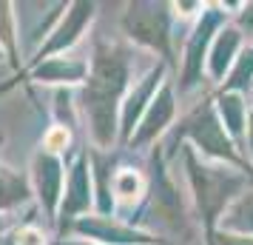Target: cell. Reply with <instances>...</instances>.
I'll list each match as a JSON object with an SVG mask.
<instances>
[{
    "mask_svg": "<svg viewBox=\"0 0 253 245\" xmlns=\"http://www.w3.org/2000/svg\"><path fill=\"white\" fill-rule=\"evenodd\" d=\"M88 77L80 89V111L88 123L91 148L114 151L120 143V111L131 92V49L97 37L88 54Z\"/></svg>",
    "mask_w": 253,
    "mask_h": 245,
    "instance_id": "obj_1",
    "label": "cell"
},
{
    "mask_svg": "<svg viewBox=\"0 0 253 245\" xmlns=\"http://www.w3.org/2000/svg\"><path fill=\"white\" fill-rule=\"evenodd\" d=\"M182 163L196 211H199V222L205 231V245H213L216 222H222L233 199L253 188V174L225 163H211L205 157H199L191 146H182Z\"/></svg>",
    "mask_w": 253,
    "mask_h": 245,
    "instance_id": "obj_2",
    "label": "cell"
},
{
    "mask_svg": "<svg viewBox=\"0 0 253 245\" xmlns=\"http://www.w3.org/2000/svg\"><path fill=\"white\" fill-rule=\"evenodd\" d=\"M185 140L191 143L194 151H199V157H205L211 163H225V165H233V168H242V171H251L253 174V168H251V163L245 160L242 148H236V143L230 140V134L225 131V126H222V120H219V114H216V105H213L211 97L199 100V103L165 134L162 146H157V148L162 151L165 160H171L173 154H176V146L182 148Z\"/></svg>",
    "mask_w": 253,
    "mask_h": 245,
    "instance_id": "obj_3",
    "label": "cell"
},
{
    "mask_svg": "<svg viewBox=\"0 0 253 245\" xmlns=\"http://www.w3.org/2000/svg\"><path fill=\"white\" fill-rule=\"evenodd\" d=\"M120 29L131 43L148 49L165 66L173 63L171 6L168 3H128L123 20H120Z\"/></svg>",
    "mask_w": 253,
    "mask_h": 245,
    "instance_id": "obj_4",
    "label": "cell"
},
{
    "mask_svg": "<svg viewBox=\"0 0 253 245\" xmlns=\"http://www.w3.org/2000/svg\"><path fill=\"white\" fill-rule=\"evenodd\" d=\"M225 23H228V17H225V12H219V6H205L199 12V20H196L194 32L188 35V43H185L182 69H179V92L182 94L202 86L211 43H213V37L219 35V29Z\"/></svg>",
    "mask_w": 253,
    "mask_h": 245,
    "instance_id": "obj_5",
    "label": "cell"
},
{
    "mask_svg": "<svg viewBox=\"0 0 253 245\" xmlns=\"http://www.w3.org/2000/svg\"><path fill=\"white\" fill-rule=\"evenodd\" d=\"M66 174H69V165L60 154L46 151V148H37L32 154L29 183H32V191L40 202V211H43L46 222L54 225V228H57L60 202H63V191H66Z\"/></svg>",
    "mask_w": 253,
    "mask_h": 245,
    "instance_id": "obj_6",
    "label": "cell"
},
{
    "mask_svg": "<svg viewBox=\"0 0 253 245\" xmlns=\"http://www.w3.org/2000/svg\"><path fill=\"white\" fill-rule=\"evenodd\" d=\"M69 234L80 237L83 243L94 245H168L154 231L131 225L123 217H103V214H85L69 228Z\"/></svg>",
    "mask_w": 253,
    "mask_h": 245,
    "instance_id": "obj_7",
    "label": "cell"
},
{
    "mask_svg": "<svg viewBox=\"0 0 253 245\" xmlns=\"http://www.w3.org/2000/svg\"><path fill=\"white\" fill-rule=\"evenodd\" d=\"M94 199L97 197H94L91 160H88V148H85L74 157V163L69 165V174H66V191H63V202H60L57 214V240H63V234H69L71 225L88 214Z\"/></svg>",
    "mask_w": 253,
    "mask_h": 245,
    "instance_id": "obj_8",
    "label": "cell"
},
{
    "mask_svg": "<svg viewBox=\"0 0 253 245\" xmlns=\"http://www.w3.org/2000/svg\"><path fill=\"white\" fill-rule=\"evenodd\" d=\"M94 14H97V3H85V0H83V3H69V9H66V14L60 17V23L54 26V32L48 35V40L43 43V46L37 49L35 57L23 66V71L17 74V80H20L29 69H35L37 63H43V60H48V57H60V54L74 51V46L80 43V37L88 32Z\"/></svg>",
    "mask_w": 253,
    "mask_h": 245,
    "instance_id": "obj_9",
    "label": "cell"
},
{
    "mask_svg": "<svg viewBox=\"0 0 253 245\" xmlns=\"http://www.w3.org/2000/svg\"><path fill=\"white\" fill-rule=\"evenodd\" d=\"M165 80H168V66H165L162 60H157V63L131 86V92L126 94L123 111H120V146H123V148H126L128 140L134 137V131H137L142 114L148 111L151 100L157 97V92L162 89Z\"/></svg>",
    "mask_w": 253,
    "mask_h": 245,
    "instance_id": "obj_10",
    "label": "cell"
},
{
    "mask_svg": "<svg viewBox=\"0 0 253 245\" xmlns=\"http://www.w3.org/2000/svg\"><path fill=\"white\" fill-rule=\"evenodd\" d=\"M173 117H176V97H173V83L165 80L162 83V89L157 92V97L151 100L148 111L142 114L139 120L137 131H134V137L128 140V151H142L145 146H154L157 137L162 134H168L173 129Z\"/></svg>",
    "mask_w": 253,
    "mask_h": 245,
    "instance_id": "obj_11",
    "label": "cell"
},
{
    "mask_svg": "<svg viewBox=\"0 0 253 245\" xmlns=\"http://www.w3.org/2000/svg\"><path fill=\"white\" fill-rule=\"evenodd\" d=\"M91 63L88 57H77L74 51L60 54V57H48L43 63H37L35 69H29L26 74H32V80L40 86H57V89H71L77 83H85ZM23 74V77H26Z\"/></svg>",
    "mask_w": 253,
    "mask_h": 245,
    "instance_id": "obj_12",
    "label": "cell"
},
{
    "mask_svg": "<svg viewBox=\"0 0 253 245\" xmlns=\"http://www.w3.org/2000/svg\"><path fill=\"white\" fill-rule=\"evenodd\" d=\"M151 177H145L134 165H117L114 180H111V197H114V208L134 211L148 199Z\"/></svg>",
    "mask_w": 253,
    "mask_h": 245,
    "instance_id": "obj_13",
    "label": "cell"
},
{
    "mask_svg": "<svg viewBox=\"0 0 253 245\" xmlns=\"http://www.w3.org/2000/svg\"><path fill=\"white\" fill-rule=\"evenodd\" d=\"M242 49H245L242 46V32L233 23H225L219 29V35L213 37L211 51H208V74H211V80L219 83L225 74H230L233 63L242 54Z\"/></svg>",
    "mask_w": 253,
    "mask_h": 245,
    "instance_id": "obj_14",
    "label": "cell"
},
{
    "mask_svg": "<svg viewBox=\"0 0 253 245\" xmlns=\"http://www.w3.org/2000/svg\"><path fill=\"white\" fill-rule=\"evenodd\" d=\"M213 105H216V114H219V120H222L225 131L230 134V140L236 143V146H245V143H248V123H251L245 94L219 92Z\"/></svg>",
    "mask_w": 253,
    "mask_h": 245,
    "instance_id": "obj_15",
    "label": "cell"
},
{
    "mask_svg": "<svg viewBox=\"0 0 253 245\" xmlns=\"http://www.w3.org/2000/svg\"><path fill=\"white\" fill-rule=\"evenodd\" d=\"M219 231L253 237V188H248L242 197H236L230 202V208L225 211V217L219 222Z\"/></svg>",
    "mask_w": 253,
    "mask_h": 245,
    "instance_id": "obj_16",
    "label": "cell"
},
{
    "mask_svg": "<svg viewBox=\"0 0 253 245\" xmlns=\"http://www.w3.org/2000/svg\"><path fill=\"white\" fill-rule=\"evenodd\" d=\"M0 49L12 63V69H20V49H17V12L14 3H0Z\"/></svg>",
    "mask_w": 253,
    "mask_h": 245,
    "instance_id": "obj_17",
    "label": "cell"
},
{
    "mask_svg": "<svg viewBox=\"0 0 253 245\" xmlns=\"http://www.w3.org/2000/svg\"><path fill=\"white\" fill-rule=\"evenodd\" d=\"M253 86V43L242 49L239 60L233 63L230 74L225 77L219 92H233V94H248V89Z\"/></svg>",
    "mask_w": 253,
    "mask_h": 245,
    "instance_id": "obj_18",
    "label": "cell"
},
{
    "mask_svg": "<svg viewBox=\"0 0 253 245\" xmlns=\"http://www.w3.org/2000/svg\"><path fill=\"white\" fill-rule=\"evenodd\" d=\"M14 245H46V234L43 228H37L35 222H20L14 228Z\"/></svg>",
    "mask_w": 253,
    "mask_h": 245,
    "instance_id": "obj_19",
    "label": "cell"
},
{
    "mask_svg": "<svg viewBox=\"0 0 253 245\" xmlns=\"http://www.w3.org/2000/svg\"><path fill=\"white\" fill-rule=\"evenodd\" d=\"M213 245H253V237L248 234H230V231H216Z\"/></svg>",
    "mask_w": 253,
    "mask_h": 245,
    "instance_id": "obj_20",
    "label": "cell"
},
{
    "mask_svg": "<svg viewBox=\"0 0 253 245\" xmlns=\"http://www.w3.org/2000/svg\"><path fill=\"white\" fill-rule=\"evenodd\" d=\"M236 29H239L242 35L248 32V35H253V3H248V6H242V12L236 14Z\"/></svg>",
    "mask_w": 253,
    "mask_h": 245,
    "instance_id": "obj_21",
    "label": "cell"
},
{
    "mask_svg": "<svg viewBox=\"0 0 253 245\" xmlns=\"http://www.w3.org/2000/svg\"><path fill=\"white\" fill-rule=\"evenodd\" d=\"M245 146L251 148V160H253V111H251V123H248V143Z\"/></svg>",
    "mask_w": 253,
    "mask_h": 245,
    "instance_id": "obj_22",
    "label": "cell"
},
{
    "mask_svg": "<svg viewBox=\"0 0 253 245\" xmlns=\"http://www.w3.org/2000/svg\"><path fill=\"white\" fill-rule=\"evenodd\" d=\"M0 245H14V228L9 234H0Z\"/></svg>",
    "mask_w": 253,
    "mask_h": 245,
    "instance_id": "obj_23",
    "label": "cell"
},
{
    "mask_svg": "<svg viewBox=\"0 0 253 245\" xmlns=\"http://www.w3.org/2000/svg\"><path fill=\"white\" fill-rule=\"evenodd\" d=\"M54 245H94V243H83V240H54Z\"/></svg>",
    "mask_w": 253,
    "mask_h": 245,
    "instance_id": "obj_24",
    "label": "cell"
},
{
    "mask_svg": "<svg viewBox=\"0 0 253 245\" xmlns=\"http://www.w3.org/2000/svg\"><path fill=\"white\" fill-rule=\"evenodd\" d=\"M0 57H3V49H0Z\"/></svg>",
    "mask_w": 253,
    "mask_h": 245,
    "instance_id": "obj_25",
    "label": "cell"
}]
</instances>
